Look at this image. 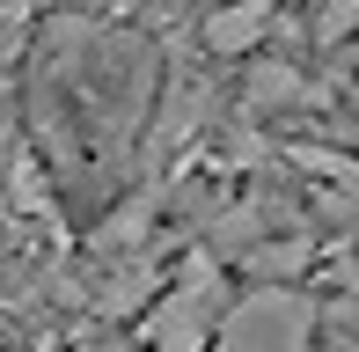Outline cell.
<instances>
[{
	"label": "cell",
	"mask_w": 359,
	"mask_h": 352,
	"mask_svg": "<svg viewBox=\"0 0 359 352\" xmlns=\"http://www.w3.org/2000/svg\"><path fill=\"white\" fill-rule=\"evenodd\" d=\"M29 110L37 140L52 147L59 184H81V198H110L125 176V154L154 118V52L133 29L59 15L29 67Z\"/></svg>",
	"instance_id": "obj_1"
},
{
	"label": "cell",
	"mask_w": 359,
	"mask_h": 352,
	"mask_svg": "<svg viewBox=\"0 0 359 352\" xmlns=\"http://www.w3.org/2000/svg\"><path fill=\"white\" fill-rule=\"evenodd\" d=\"M220 309H227V271H220L213 250H191V257L161 279V294L147 301L140 345L147 352H205V345H213Z\"/></svg>",
	"instance_id": "obj_2"
},
{
	"label": "cell",
	"mask_w": 359,
	"mask_h": 352,
	"mask_svg": "<svg viewBox=\"0 0 359 352\" xmlns=\"http://www.w3.org/2000/svg\"><path fill=\"white\" fill-rule=\"evenodd\" d=\"M316 294L308 286H250L220 309L205 352H316Z\"/></svg>",
	"instance_id": "obj_3"
},
{
	"label": "cell",
	"mask_w": 359,
	"mask_h": 352,
	"mask_svg": "<svg viewBox=\"0 0 359 352\" xmlns=\"http://www.w3.org/2000/svg\"><path fill=\"white\" fill-rule=\"evenodd\" d=\"M271 29H279V0H220V8H205L198 44L205 59H257Z\"/></svg>",
	"instance_id": "obj_4"
},
{
	"label": "cell",
	"mask_w": 359,
	"mask_h": 352,
	"mask_svg": "<svg viewBox=\"0 0 359 352\" xmlns=\"http://www.w3.org/2000/svg\"><path fill=\"white\" fill-rule=\"evenodd\" d=\"M316 103V81H308L293 59L257 52L250 59V81H242V118H308Z\"/></svg>",
	"instance_id": "obj_5"
},
{
	"label": "cell",
	"mask_w": 359,
	"mask_h": 352,
	"mask_svg": "<svg viewBox=\"0 0 359 352\" xmlns=\"http://www.w3.org/2000/svg\"><path fill=\"white\" fill-rule=\"evenodd\" d=\"M154 294H161V264L154 257H118L103 271V286H95V316L103 323H140Z\"/></svg>",
	"instance_id": "obj_6"
},
{
	"label": "cell",
	"mask_w": 359,
	"mask_h": 352,
	"mask_svg": "<svg viewBox=\"0 0 359 352\" xmlns=\"http://www.w3.org/2000/svg\"><path fill=\"white\" fill-rule=\"evenodd\" d=\"M359 37V0H316V15H308V44L316 52H345Z\"/></svg>",
	"instance_id": "obj_7"
},
{
	"label": "cell",
	"mask_w": 359,
	"mask_h": 352,
	"mask_svg": "<svg viewBox=\"0 0 359 352\" xmlns=\"http://www.w3.org/2000/svg\"><path fill=\"white\" fill-rule=\"evenodd\" d=\"M337 74H345V95H352V110H359V37L337 52Z\"/></svg>",
	"instance_id": "obj_8"
},
{
	"label": "cell",
	"mask_w": 359,
	"mask_h": 352,
	"mask_svg": "<svg viewBox=\"0 0 359 352\" xmlns=\"http://www.w3.org/2000/svg\"><path fill=\"white\" fill-rule=\"evenodd\" d=\"M81 352H110V345H81Z\"/></svg>",
	"instance_id": "obj_9"
},
{
	"label": "cell",
	"mask_w": 359,
	"mask_h": 352,
	"mask_svg": "<svg viewBox=\"0 0 359 352\" xmlns=\"http://www.w3.org/2000/svg\"><path fill=\"white\" fill-rule=\"evenodd\" d=\"M205 8H220V0H205Z\"/></svg>",
	"instance_id": "obj_10"
}]
</instances>
